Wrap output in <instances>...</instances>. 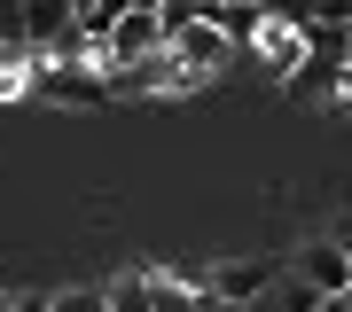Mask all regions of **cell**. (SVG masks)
Here are the masks:
<instances>
[{
	"mask_svg": "<svg viewBox=\"0 0 352 312\" xmlns=\"http://www.w3.org/2000/svg\"><path fill=\"white\" fill-rule=\"evenodd\" d=\"M289 274L314 281L321 297H344V289H352V250H337V242H305V250H289Z\"/></svg>",
	"mask_w": 352,
	"mask_h": 312,
	"instance_id": "5b68a950",
	"label": "cell"
},
{
	"mask_svg": "<svg viewBox=\"0 0 352 312\" xmlns=\"http://www.w3.org/2000/svg\"><path fill=\"white\" fill-rule=\"evenodd\" d=\"M173 55H180V62H196V71H212V78H219V71H227V55H235V39H227V32L212 24V16H188V24L173 32Z\"/></svg>",
	"mask_w": 352,
	"mask_h": 312,
	"instance_id": "8992f818",
	"label": "cell"
},
{
	"mask_svg": "<svg viewBox=\"0 0 352 312\" xmlns=\"http://www.w3.org/2000/svg\"><path fill=\"white\" fill-rule=\"evenodd\" d=\"M329 242H337V250H352V219H344V226H337V235H329Z\"/></svg>",
	"mask_w": 352,
	"mask_h": 312,
	"instance_id": "8fae6325",
	"label": "cell"
},
{
	"mask_svg": "<svg viewBox=\"0 0 352 312\" xmlns=\"http://www.w3.org/2000/svg\"><path fill=\"white\" fill-rule=\"evenodd\" d=\"M321 304H329V297H321L314 281H298L289 265H282V281H274V289L258 297V312H321Z\"/></svg>",
	"mask_w": 352,
	"mask_h": 312,
	"instance_id": "52a82bcc",
	"label": "cell"
},
{
	"mask_svg": "<svg viewBox=\"0 0 352 312\" xmlns=\"http://www.w3.org/2000/svg\"><path fill=\"white\" fill-rule=\"evenodd\" d=\"M274 24H289V32H305V24H321V0H258Z\"/></svg>",
	"mask_w": 352,
	"mask_h": 312,
	"instance_id": "9c48e42d",
	"label": "cell"
},
{
	"mask_svg": "<svg viewBox=\"0 0 352 312\" xmlns=\"http://www.w3.org/2000/svg\"><path fill=\"white\" fill-rule=\"evenodd\" d=\"M173 47V24H164V8H126L110 24V39H102V71H126V62L141 55H164Z\"/></svg>",
	"mask_w": 352,
	"mask_h": 312,
	"instance_id": "6da1fadb",
	"label": "cell"
},
{
	"mask_svg": "<svg viewBox=\"0 0 352 312\" xmlns=\"http://www.w3.org/2000/svg\"><path fill=\"white\" fill-rule=\"evenodd\" d=\"M102 289H110V312H149V274H118Z\"/></svg>",
	"mask_w": 352,
	"mask_h": 312,
	"instance_id": "ba28073f",
	"label": "cell"
},
{
	"mask_svg": "<svg viewBox=\"0 0 352 312\" xmlns=\"http://www.w3.org/2000/svg\"><path fill=\"white\" fill-rule=\"evenodd\" d=\"M243 47H251V62H258L266 78H298V71H305V55H314V47H305V32L274 24V16H266V8H258V32L243 39Z\"/></svg>",
	"mask_w": 352,
	"mask_h": 312,
	"instance_id": "3957f363",
	"label": "cell"
},
{
	"mask_svg": "<svg viewBox=\"0 0 352 312\" xmlns=\"http://www.w3.org/2000/svg\"><path fill=\"white\" fill-rule=\"evenodd\" d=\"M78 32V0H24V47L32 55H63Z\"/></svg>",
	"mask_w": 352,
	"mask_h": 312,
	"instance_id": "277c9868",
	"label": "cell"
},
{
	"mask_svg": "<svg viewBox=\"0 0 352 312\" xmlns=\"http://www.w3.org/2000/svg\"><path fill=\"white\" fill-rule=\"evenodd\" d=\"M47 312H110V289H63L47 297Z\"/></svg>",
	"mask_w": 352,
	"mask_h": 312,
	"instance_id": "30bf717a",
	"label": "cell"
},
{
	"mask_svg": "<svg viewBox=\"0 0 352 312\" xmlns=\"http://www.w3.org/2000/svg\"><path fill=\"white\" fill-rule=\"evenodd\" d=\"M274 281H282V258H219V265H204V297H219V304H258Z\"/></svg>",
	"mask_w": 352,
	"mask_h": 312,
	"instance_id": "7a4b0ae2",
	"label": "cell"
}]
</instances>
